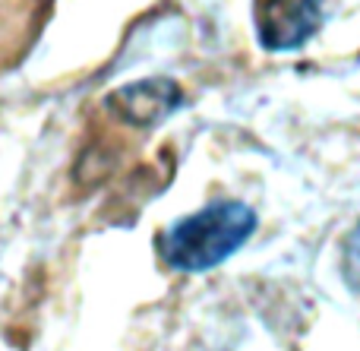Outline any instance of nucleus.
Listing matches in <instances>:
<instances>
[{
    "label": "nucleus",
    "mask_w": 360,
    "mask_h": 351,
    "mask_svg": "<svg viewBox=\"0 0 360 351\" xmlns=\"http://www.w3.org/2000/svg\"><path fill=\"white\" fill-rule=\"evenodd\" d=\"M256 225L259 219L243 200L205 203L158 234V253L177 272L215 269L253 238Z\"/></svg>",
    "instance_id": "f257e3e1"
},
{
    "label": "nucleus",
    "mask_w": 360,
    "mask_h": 351,
    "mask_svg": "<svg viewBox=\"0 0 360 351\" xmlns=\"http://www.w3.org/2000/svg\"><path fill=\"white\" fill-rule=\"evenodd\" d=\"M345 276L360 291V225L345 241Z\"/></svg>",
    "instance_id": "20e7f679"
},
{
    "label": "nucleus",
    "mask_w": 360,
    "mask_h": 351,
    "mask_svg": "<svg viewBox=\"0 0 360 351\" xmlns=\"http://www.w3.org/2000/svg\"><path fill=\"white\" fill-rule=\"evenodd\" d=\"M184 105V89L168 76H149L114 89L108 95V111L133 127H155Z\"/></svg>",
    "instance_id": "7ed1b4c3"
},
{
    "label": "nucleus",
    "mask_w": 360,
    "mask_h": 351,
    "mask_svg": "<svg viewBox=\"0 0 360 351\" xmlns=\"http://www.w3.org/2000/svg\"><path fill=\"white\" fill-rule=\"evenodd\" d=\"M323 25V0H259L256 35L266 51H297Z\"/></svg>",
    "instance_id": "f03ea898"
}]
</instances>
